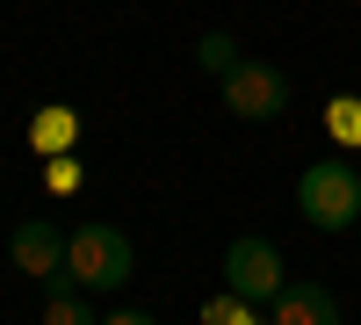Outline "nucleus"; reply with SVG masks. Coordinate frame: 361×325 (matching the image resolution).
<instances>
[{"label": "nucleus", "mask_w": 361, "mask_h": 325, "mask_svg": "<svg viewBox=\"0 0 361 325\" xmlns=\"http://www.w3.org/2000/svg\"><path fill=\"white\" fill-rule=\"evenodd\" d=\"M73 145H80V109L73 102H44L29 116V152L37 159H58V152H73Z\"/></svg>", "instance_id": "obj_7"}, {"label": "nucleus", "mask_w": 361, "mask_h": 325, "mask_svg": "<svg viewBox=\"0 0 361 325\" xmlns=\"http://www.w3.org/2000/svg\"><path fill=\"white\" fill-rule=\"evenodd\" d=\"M44 181H51V195H73V188H80V159H73V152L44 159Z\"/></svg>", "instance_id": "obj_12"}, {"label": "nucleus", "mask_w": 361, "mask_h": 325, "mask_svg": "<svg viewBox=\"0 0 361 325\" xmlns=\"http://www.w3.org/2000/svg\"><path fill=\"white\" fill-rule=\"evenodd\" d=\"M66 239H73V231H58L51 217H29V224H15V239H8V260H15V268L22 275H58V268H66Z\"/></svg>", "instance_id": "obj_5"}, {"label": "nucleus", "mask_w": 361, "mask_h": 325, "mask_svg": "<svg viewBox=\"0 0 361 325\" xmlns=\"http://www.w3.org/2000/svg\"><path fill=\"white\" fill-rule=\"evenodd\" d=\"M202 325H267L253 297H238V289H217V297L202 304Z\"/></svg>", "instance_id": "obj_9"}, {"label": "nucleus", "mask_w": 361, "mask_h": 325, "mask_svg": "<svg viewBox=\"0 0 361 325\" xmlns=\"http://www.w3.org/2000/svg\"><path fill=\"white\" fill-rule=\"evenodd\" d=\"M102 325H159V318H152V311H137V304H123V311H109Z\"/></svg>", "instance_id": "obj_13"}, {"label": "nucleus", "mask_w": 361, "mask_h": 325, "mask_svg": "<svg viewBox=\"0 0 361 325\" xmlns=\"http://www.w3.org/2000/svg\"><path fill=\"white\" fill-rule=\"evenodd\" d=\"M87 297H94V289H87L73 268H58V275H51V289H44V325H102Z\"/></svg>", "instance_id": "obj_8"}, {"label": "nucleus", "mask_w": 361, "mask_h": 325, "mask_svg": "<svg viewBox=\"0 0 361 325\" xmlns=\"http://www.w3.org/2000/svg\"><path fill=\"white\" fill-rule=\"evenodd\" d=\"M282 253L267 246V239H231L224 246V289H238V297H253V304H275L282 297Z\"/></svg>", "instance_id": "obj_4"}, {"label": "nucleus", "mask_w": 361, "mask_h": 325, "mask_svg": "<svg viewBox=\"0 0 361 325\" xmlns=\"http://www.w3.org/2000/svg\"><path fill=\"white\" fill-rule=\"evenodd\" d=\"M66 268L94 289V297H116V289H130V275H137V246L116 224H80L66 239Z\"/></svg>", "instance_id": "obj_2"}, {"label": "nucleus", "mask_w": 361, "mask_h": 325, "mask_svg": "<svg viewBox=\"0 0 361 325\" xmlns=\"http://www.w3.org/2000/svg\"><path fill=\"white\" fill-rule=\"evenodd\" d=\"M267 325H340V297H333V289H318V282H282Z\"/></svg>", "instance_id": "obj_6"}, {"label": "nucleus", "mask_w": 361, "mask_h": 325, "mask_svg": "<svg viewBox=\"0 0 361 325\" xmlns=\"http://www.w3.org/2000/svg\"><path fill=\"white\" fill-rule=\"evenodd\" d=\"M296 217L318 224V231H354L361 224V173L347 159L304 166V181H296Z\"/></svg>", "instance_id": "obj_1"}, {"label": "nucleus", "mask_w": 361, "mask_h": 325, "mask_svg": "<svg viewBox=\"0 0 361 325\" xmlns=\"http://www.w3.org/2000/svg\"><path fill=\"white\" fill-rule=\"evenodd\" d=\"M217 87H224V109L238 116V123H275V116L289 109V73L267 66V58H238Z\"/></svg>", "instance_id": "obj_3"}, {"label": "nucleus", "mask_w": 361, "mask_h": 325, "mask_svg": "<svg viewBox=\"0 0 361 325\" xmlns=\"http://www.w3.org/2000/svg\"><path fill=\"white\" fill-rule=\"evenodd\" d=\"M325 130L340 145H361V94H333L325 102Z\"/></svg>", "instance_id": "obj_10"}, {"label": "nucleus", "mask_w": 361, "mask_h": 325, "mask_svg": "<svg viewBox=\"0 0 361 325\" xmlns=\"http://www.w3.org/2000/svg\"><path fill=\"white\" fill-rule=\"evenodd\" d=\"M195 58H202V73H217V80H224V73L238 66V44L224 37V29H202V44H195Z\"/></svg>", "instance_id": "obj_11"}]
</instances>
